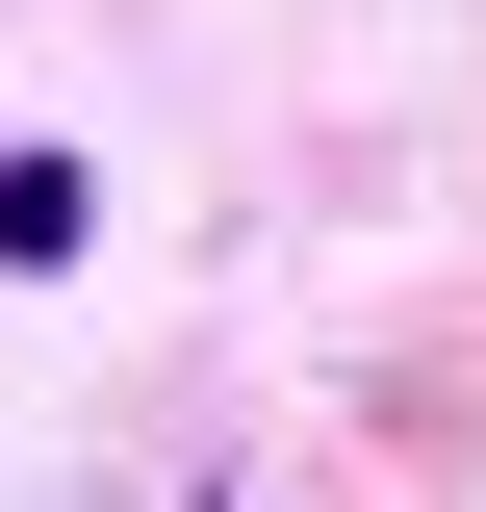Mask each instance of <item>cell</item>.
Returning <instances> with one entry per match:
<instances>
[{
	"label": "cell",
	"instance_id": "1",
	"mask_svg": "<svg viewBox=\"0 0 486 512\" xmlns=\"http://www.w3.org/2000/svg\"><path fill=\"white\" fill-rule=\"evenodd\" d=\"M77 231H103V205H77V154H0V256H26V282H52Z\"/></svg>",
	"mask_w": 486,
	"mask_h": 512
}]
</instances>
